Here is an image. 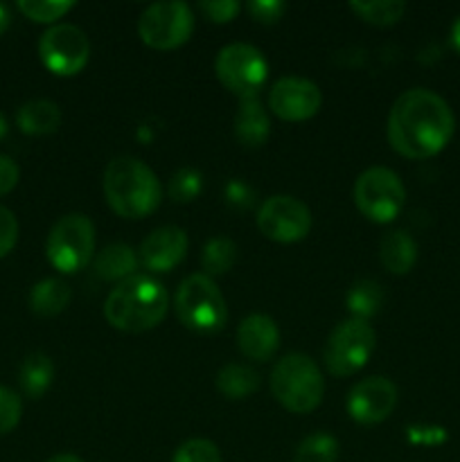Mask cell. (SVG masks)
<instances>
[{
  "label": "cell",
  "mask_w": 460,
  "mask_h": 462,
  "mask_svg": "<svg viewBox=\"0 0 460 462\" xmlns=\"http://www.w3.org/2000/svg\"><path fill=\"white\" fill-rule=\"evenodd\" d=\"M455 120L449 104L428 88L401 93L388 113V143L406 158H431L449 144Z\"/></svg>",
  "instance_id": "6da1fadb"
},
{
  "label": "cell",
  "mask_w": 460,
  "mask_h": 462,
  "mask_svg": "<svg viewBox=\"0 0 460 462\" xmlns=\"http://www.w3.org/2000/svg\"><path fill=\"white\" fill-rule=\"evenodd\" d=\"M170 310L165 284L149 273H135L122 280L104 302L108 325L126 334H140L162 323Z\"/></svg>",
  "instance_id": "7a4b0ae2"
},
{
  "label": "cell",
  "mask_w": 460,
  "mask_h": 462,
  "mask_svg": "<svg viewBox=\"0 0 460 462\" xmlns=\"http://www.w3.org/2000/svg\"><path fill=\"white\" fill-rule=\"evenodd\" d=\"M102 185L111 210L124 219H143L161 206V183L140 158H113L104 170Z\"/></svg>",
  "instance_id": "3957f363"
},
{
  "label": "cell",
  "mask_w": 460,
  "mask_h": 462,
  "mask_svg": "<svg viewBox=\"0 0 460 462\" xmlns=\"http://www.w3.org/2000/svg\"><path fill=\"white\" fill-rule=\"evenodd\" d=\"M271 391L278 404L289 413L305 415L318 409L323 402L325 382L311 356L291 352L275 364L271 373Z\"/></svg>",
  "instance_id": "277c9868"
},
{
  "label": "cell",
  "mask_w": 460,
  "mask_h": 462,
  "mask_svg": "<svg viewBox=\"0 0 460 462\" xmlns=\"http://www.w3.org/2000/svg\"><path fill=\"white\" fill-rule=\"evenodd\" d=\"M180 323L197 334H216L228 323V305L215 280L194 273L180 282L174 300Z\"/></svg>",
  "instance_id": "5b68a950"
},
{
  "label": "cell",
  "mask_w": 460,
  "mask_h": 462,
  "mask_svg": "<svg viewBox=\"0 0 460 462\" xmlns=\"http://www.w3.org/2000/svg\"><path fill=\"white\" fill-rule=\"evenodd\" d=\"M374 347H377V334L368 320H343L332 329L327 343H325V368L334 377H350L368 364Z\"/></svg>",
  "instance_id": "8992f818"
},
{
  "label": "cell",
  "mask_w": 460,
  "mask_h": 462,
  "mask_svg": "<svg viewBox=\"0 0 460 462\" xmlns=\"http://www.w3.org/2000/svg\"><path fill=\"white\" fill-rule=\"evenodd\" d=\"M95 253V228L86 215L72 212L52 226L45 242L48 262L61 273H77Z\"/></svg>",
  "instance_id": "52a82bcc"
},
{
  "label": "cell",
  "mask_w": 460,
  "mask_h": 462,
  "mask_svg": "<svg viewBox=\"0 0 460 462\" xmlns=\"http://www.w3.org/2000/svg\"><path fill=\"white\" fill-rule=\"evenodd\" d=\"M354 206L374 224H391L406 203V188L388 167H370L354 183Z\"/></svg>",
  "instance_id": "ba28073f"
},
{
  "label": "cell",
  "mask_w": 460,
  "mask_h": 462,
  "mask_svg": "<svg viewBox=\"0 0 460 462\" xmlns=\"http://www.w3.org/2000/svg\"><path fill=\"white\" fill-rule=\"evenodd\" d=\"M221 84L239 99L257 97L269 77V63L264 54L248 43H230L219 50L215 61Z\"/></svg>",
  "instance_id": "9c48e42d"
},
{
  "label": "cell",
  "mask_w": 460,
  "mask_h": 462,
  "mask_svg": "<svg viewBox=\"0 0 460 462\" xmlns=\"http://www.w3.org/2000/svg\"><path fill=\"white\" fill-rule=\"evenodd\" d=\"M194 16L188 3L171 0V3L149 5L138 18V34L149 48L174 50L180 48L192 36Z\"/></svg>",
  "instance_id": "30bf717a"
},
{
  "label": "cell",
  "mask_w": 460,
  "mask_h": 462,
  "mask_svg": "<svg viewBox=\"0 0 460 462\" xmlns=\"http://www.w3.org/2000/svg\"><path fill=\"white\" fill-rule=\"evenodd\" d=\"M39 57L50 72L59 77H72L88 63L90 43L84 30L70 23L52 25L39 41Z\"/></svg>",
  "instance_id": "8fae6325"
},
{
  "label": "cell",
  "mask_w": 460,
  "mask_h": 462,
  "mask_svg": "<svg viewBox=\"0 0 460 462\" xmlns=\"http://www.w3.org/2000/svg\"><path fill=\"white\" fill-rule=\"evenodd\" d=\"M257 228L278 244L300 242L311 230V212L300 199L275 194L257 210Z\"/></svg>",
  "instance_id": "7c38bea8"
},
{
  "label": "cell",
  "mask_w": 460,
  "mask_h": 462,
  "mask_svg": "<svg viewBox=\"0 0 460 462\" xmlns=\"http://www.w3.org/2000/svg\"><path fill=\"white\" fill-rule=\"evenodd\" d=\"M320 88L305 77H282L271 86L269 108L284 122L309 120L320 111Z\"/></svg>",
  "instance_id": "4fadbf2b"
},
{
  "label": "cell",
  "mask_w": 460,
  "mask_h": 462,
  "mask_svg": "<svg viewBox=\"0 0 460 462\" xmlns=\"http://www.w3.org/2000/svg\"><path fill=\"white\" fill-rule=\"evenodd\" d=\"M397 406V388L391 379L373 374L356 383L347 397V413L354 422L373 427L383 422Z\"/></svg>",
  "instance_id": "5bb4252c"
},
{
  "label": "cell",
  "mask_w": 460,
  "mask_h": 462,
  "mask_svg": "<svg viewBox=\"0 0 460 462\" xmlns=\"http://www.w3.org/2000/svg\"><path fill=\"white\" fill-rule=\"evenodd\" d=\"M188 233L179 226H162L149 233L140 244L138 260L152 273H170L174 266L183 262L188 253Z\"/></svg>",
  "instance_id": "9a60e30c"
},
{
  "label": "cell",
  "mask_w": 460,
  "mask_h": 462,
  "mask_svg": "<svg viewBox=\"0 0 460 462\" xmlns=\"http://www.w3.org/2000/svg\"><path fill=\"white\" fill-rule=\"evenodd\" d=\"M237 346L251 361H269L280 347V329L266 314H251L239 323Z\"/></svg>",
  "instance_id": "2e32d148"
},
{
  "label": "cell",
  "mask_w": 460,
  "mask_h": 462,
  "mask_svg": "<svg viewBox=\"0 0 460 462\" xmlns=\"http://www.w3.org/2000/svg\"><path fill=\"white\" fill-rule=\"evenodd\" d=\"M271 120L260 97L239 99L237 116H235V135L244 147H262L269 140Z\"/></svg>",
  "instance_id": "e0dca14e"
},
{
  "label": "cell",
  "mask_w": 460,
  "mask_h": 462,
  "mask_svg": "<svg viewBox=\"0 0 460 462\" xmlns=\"http://www.w3.org/2000/svg\"><path fill=\"white\" fill-rule=\"evenodd\" d=\"M379 257L386 271L395 275L409 273L418 262V244L406 230H391L379 242Z\"/></svg>",
  "instance_id": "ac0fdd59"
},
{
  "label": "cell",
  "mask_w": 460,
  "mask_h": 462,
  "mask_svg": "<svg viewBox=\"0 0 460 462\" xmlns=\"http://www.w3.org/2000/svg\"><path fill=\"white\" fill-rule=\"evenodd\" d=\"M138 264V253L131 246H126V244H108L104 251L97 253V257H95L93 262L97 278L117 284H120L122 280L135 275Z\"/></svg>",
  "instance_id": "d6986e66"
},
{
  "label": "cell",
  "mask_w": 460,
  "mask_h": 462,
  "mask_svg": "<svg viewBox=\"0 0 460 462\" xmlns=\"http://www.w3.org/2000/svg\"><path fill=\"white\" fill-rule=\"evenodd\" d=\"M16 125L27 135H50L61 125V108L50 99H32L18 108Z\"/></svg>",
  "instance_id": "ffe728a7"
},
{
  "label": "cell",
  "mask_w": 460,
  "mask_h": 462,
  "mask_svg": "<svg viewBox=\"0 0 460 462\" xmlns=\"http://www.w3.org/2000/svg\"><path fill=\"white\" fill-rule=\"evenodd\" d=\"M72 293L63 280L59 278H45L36 282L30 291V310L36 316L43 319H52V316L61 314L70 302Z\"/></svg>",
  "instance_id": "44dd1931"
},
{
  "label": "cell",
  "mask_w": 460,
  "mask_h": 462,
  "mask_svg": "<svg viewBox=\"0 0 460 462\" xmlns=\"http://www.w3.org/2000/svg\"><path fill=\"white\" fill-rule=\"evenodd\" d=\"M52 379L54 364L43 352H32V355H27L25 361L21 364V370H18V382H21L23 393L30 400L43 397L48 393V388L52 386Z\"/></svg>",
  "instance_id": "7402d4cb"
},
{
  "label": "cell",
  "mask_w": 460,
  "mask_h": 462,
  "mask_svg": "<svg viewBox=\"0 0 460 462\" xmlns=\"http://www.w3.org/2000/svg\"><path fill=\"white\" fill-rule=\"evenodd\" d=\"M216 391L228 400H246L260 388V374L244 364H225L216 373Z\"/></svg>",
  "instance_id": "603a6c76"
},
{
  "label": "cell",
  "mask_w": 460,
  "mask_h": 462,
  "mask_svg": "<svg viewBox=\"0 0 460 462\" xmlns=\"http://www.w3.org/2000/svg\"><path fill=\"white\" fill-rule=\"evenodd\" d=\"M383 289L382 284L374 280H356L347 291V310H350L352 319L368 320L374 314H379L383 307Z\"/></svg>",
  "instance_id": "cb8c5ba5"
},
{
  "label": "cell",
  "mask_w": 460,
  "mask_h": 462,
  "mask_svg": "<svg viewBox=\"0 0 460 462\" xmlns=\"http://www.w3.org/2000/svg\"><path fill=\"white\" fill-rule=\"evenodd\" d=\"M350 9L361 18L377 27L395 25L406 12V3L401 0H352Z\"/></svg>",
  "instance_id": "d4e9b609"
},
{
  "label": "cell",
  "mask_w": 460,
  "mask_h": 462,
  "mask_svg": "<svg viewBox=\"0 0 460 462\" xmlns=\"http://www.w3.org/2000/svg\"><path fill=\"white\" fill-rule=\"evenodd\" d=\"M235 260H237V244L228 237L210 239L206 244V248H203L201 264L207 278L228 273L235 266Z\"/></svg>",
  "instance_id": "484cf974"
},
{
  "label": "cell",
  "mask_w": 460,
  "mask_h": 462,
  "mask_svg": "<svg viewBox=\"0 0 460 462\" xmlns=\"http://www.w3.org/2000/svg\"><path fill=\"white\" fill-rule=\"evenodd\" d=\"M341 445L329 433L318 431L307 436L300 445L296 447L293 462H336Z\"/></svg>",
  "instance_id": "4316f807"
},
{
  "label": "cell",
  "mask_w": 460,
  "mask_h": 462,
  "mask_svg": "<svg viewBox=\"0 0 460 462\" xmlns=\"http://www.w3.org/2000/svg\"><path fill=\"white\" fill-rule=\"evenodd\" d=\"M203 189V176L198 170H192V167H183V170L176 171L170 179V199L174 203H189L201 194Z\"/></svg>",
  "instance_id": "83f0119b"
},
{
  "label": "cell",
  "mask_w": 460,
  "mask_h": 462,
  "mask_svg": "<svg viewBox=\"0 0 460 462\" xmlns=\"http://www.w3.org/2000/svg\"><path fill=\"white\" fill-rule=\"evenodd\" d=\"M75 7L70 0H21L18 9L34 23H54Z\"/></svg>",
  "instance_id": "f1b7e54d"
},
{
  "label": "cell",
  "mask_w": 460,
  "mask_h": 462,
  "mask_svg": "<svg viewBox=\"0 0 460 462\" xmlns=\"http://www.w3.org/2000/svg\"><path fill=\"white\" fill-rule=\"evenodd\" d=\"M171 462H221L219 447L206 438H194L183 442L171 456Z\"/></svg>",
  "instance_id": "f546056e"
},
{
  "label": "cell",
  "mask_w": 460,
  "mask_h": 462,
  "mask_svg": "<svg viewBox=\"0 0 460 462\" xmlns=\"http://www.w3.org/2000/svg\"><path fill=\"white\" fill-rule=\"evenodd\" d=\"M23 415V402L9 388L0 386V436H7L9 431L18 427Z\"/></svg>",
  "instance_id": "4dcf8cb0"
},
{
  "label": "cell",
  "mask_w": 460,
  "mask_h": 462,
  "mask_svg": "<svg viewBox=\"0 0 460 462\" xmlns=\"http://www.w3.org/2000/svg\"><path fill=\"white\" fill-rule=\"evenodd\" d=\"M224 199L228 203V208L237 212H248L255 208L257 203V192L248 183H244L242 179H233L225 183L224 188Z\"/></svg>",
  "instance_id": "1f68e13d"
},
{
  "label": "cell",
  "mask_w": 460,
  "mask_h": 462,
  "mask_svg": "<svg viewBox=\"0 0 460 462\" xmlns=\"http://www.w3.org/2000/svg\"><path fill=\"white\" fill-rule=\"evenodd\" d=\"M198 9L212 23H230L237 18L242 5L237 0H203V3H198Z\"/></svg>",
  "instance_id": "d6a6232c"
},
{
  "label": "cell",
  "mask_w": 460,
  "mask_h": 462,
  "mask_svg": "<svg viewBox=\"0 0 460 462\" xmlns=\"http://www.w3.org/2000/svg\"><path fill=\"white\" fill-rule=\"evenodd\" d=\"M248 14L253 16V21L266 23V25H273L287 12V5L280 3V0H253L246 5Z\"/></svg>",
  "instance_id": "836d02e7"
},
{
  "label": "cell",
  "mask_w": 460,
  "mask_h": 462,
  "mask_svg": "<svg viewBox=\"0 0 460 462\" xmlns=\"http://www.w3.org/2000/svg\"><path fill=\"white\" fill-rule=\"evenodd\" d=\"M18 242V221L9 208L0 206V257L9 255Z\"/></svg>",
  "instance_id": "e575fe53"
},
{
  "label": "cell",
  "mask_w": 460,
  "mask_h": 462,
  "mask_svg": "<svg viewBox=\"0 0 460 462\" xmlns=\"http://www.w3.org/2000/svg\"><path fill=\"white\" fill-rule=\"evenodd\" d=\"M409 442L413 445H440L446 440V431L440 427H427V424H415L406 429Z\"/></svg>",
  "instance_id": "d590c367"
},
{
  "label": "cell",
  "mask_w": 460,
  "mask_h": 462,
  "mask_svg": "<svg viewBox=\"0 0 460 462\" xmlns=\"http://www.w3.org/2000/svg\"><path fill=\"white\" fill-rule=\"evenodd\" d=\"M18 176H21V170L14 162V158L0 156V197H5V194L16 188Z\"/></svg>",
  "instance_id": "8d00e7d4"
},
{
  "label": "cell",
  "mask_w": 460,
  "mask_h": 462,
  "mask_svg": "<svg viewBox=\"0 0 460 462\" xmlns=\"http://www.w3.org/2000/svg\"><path fill=\"white\" fill-rule=\"evenodd\" d=\"M9 23H12V14H9L7 5L0 3V36L9 30Z\"/></svg>",
  "instance_id": "74e56055"
},
{
  "label": "cell",
  "mask_w": 460,
  "mask_h": 462,
  "mask_svg": "<svg viewBox=\"0 0 460 462\" xmlns=\"http://www.w3.org/2000/svg\"><path fill=\"white\" fill-rule=\"evenodd\" d=\"M451 45H454L455 52L460 54V16L455 18L454 25H451Z\"/></svg>",
  "instance_id": "f35d334b"
},
{
  "label": "cell",
  "mask_w": 460,
  "mask_h": 462,
  "mask_svg": "<svg viewBox=\"0 0 460 462\" xmlns=\"http://www.w3.org/2000/svg\"><path fill=\"white\" fill-rule=\"evenodd\" d=\"M45 462H84V460H81L79 456H75V454H57V456H52V458L45 460Z\"/></svg>",
  "instance_id": "ab89813d"
},
{
  "label": "cell",
  "mask_w": 460,
  "mask_h": 462,
  "mask_svg": "<svg viewBox=\"0 0 460 462\" xmlns=\"http://www.w3.org/2000/svg\"><path fill=\"white\" fill-rule=\"evenodd\" d=\"M7 131H9L7 117H5L3 113H0V143H3V140H5V135H7Z\"/></svg>",
  "instance_id": "60d3db41"
}]
</instances>
